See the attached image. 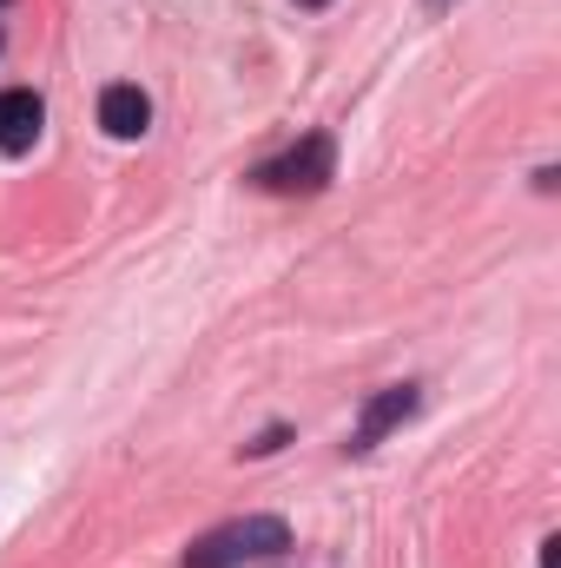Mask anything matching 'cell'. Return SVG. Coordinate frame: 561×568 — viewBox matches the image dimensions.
Returning <instances> with one entry per match:
<instances>
[{"mask_svg":"<svg viewBox=\"0 0 561 568\" xmlns=\"http://www.w3.org/2000/svg\"><path fill=\"white\" fill-rule=\"evenodd\" d=\"M297 7H310V13H317V7H330V0H297Z\"/></svg>","mask_w":561,"mask_h":568,"instance_id":"7","label":"cell"},{"mask_svg":"<svg viewBox=\"0 0 561 568\" xmlns=\"http://www.w3.org/2000/svg\"><path fill=\"white\" fill-rule=\"evenodd\" d=\"M284 443H290V429H284V424H272L265 436H258V443H245V456H272V449H284Z\"/></svg>","mask_w":561,"mask_h":568,"instance_id":"6","label":"cell"},{"mask_svg":"<svg viewBox=\"0 0 561 568\" xmlns=\"http://www.w3.org/2000/svg\"><path fill=\"white\" fill-rule=\"evenodd\" d=\"M422 7H429V13H442V7H449V0H422Z\"/></svg>","mask_w":561,"mask_h":568,"instance_id":"8","label":"cell"},{"mask_svg":"<svg viewBox=\"0 0 561 568\" xmlns=\"http://www.w3.org/2000/svg\"><path fill=\"white\" fill-rule=\"evenodd\" d=\"M145 126H152V100H145L133 80H113L100 93V133L106 140H145Z\"/></svg>","mask_w":561,"mask_h":568,"instance_id":"5","label":"cell"},{"mask_svg":"<svg viewBox=\"0 0 561 568\" xmlns=\"http://www.w3.org/2000/svg\"><path fill=\"white\" fill-rule=\"evenodd\" d=\"M290 549V529L284 516H238L212 536H198L185 549V568H238V562H265V556H284Z\"/></svg>","mask_w":561,"mask_h":568,"instance_id":"1","label":"cell"},{"mask_svg":"<svg viewBox=\"0 0 561 568\" xmlns=\"http://www.w3.org/2000/svg\"><path fill=\"white\" fill-rule=\"evenodd\" d=\"M252 179L265 192H324L337 179V145H330V133H304L284 159H265Z\"/></svg>","mask_w":561,"mask_h":568,"instance_id":"2","label":"cell"},{"mask_svg":"<svg viewBox=\"0 0 561 568\" xmlns=\"http://www.w3.org/2000/svg\"><path fill=\"white\" fill-rule=\"evenodd\" d=\"M0 7H7V0H0Z\"/></svg>","mask_w":561,"mask_h":568,"instance_id":"9","label":"cell"},{"mask_svg":"<svg viewBox=\"0 0 561 568\" xmlns=\"http://www.w3.org/2000/svg\"><path fill=\"white\" fill-rule=\"evenodd\" d=\"M417 404H422L417 384H390V390H377V397L357 410V424H350V443H344V449H350V456H370V449H377L390 429L417 417Z\"/></svg>","mask_w":561,"mask_h":568,"instance_id":"3","label":"cell"},{"mask_svg":"<svg viewBox=\"0 0 561 568\" xmlns=\"http://www.w3.org/2000/svg\"><path fill=\"white\" fill-rule=\"evenodd\" d=\"M40 126H47V100L33 87H7L0 93V152H33Z\"/></svg>","mask_w":561,"mask_h":568,"instance_id":"4","label":"cell"}]
</instances>
